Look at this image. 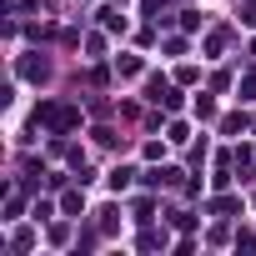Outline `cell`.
I'll list each match as a JSON object with an SVG mask.
<instances>
[{"mask_svg":"<svg viewBox=\"0 0 256 256\" xmlns=\"http://www.w3.org/2000/svg\"><path fill=\"white\" fill-rule=\"evenodd\" d=\"M40 120L60 136V131H70V126H80V110H70V106H50V100H46V106H40Z\"/></svg>","mask_w":256,"mask_h":256,"instance_id":"obj_1","label":"cell"},{"mask_svg":"<svg viewBox=\"0 0 256 256\" xmlns=\"http://www.w3.org/2000/svg\"><path fill=\"white\" fill-rule=\"evenodd\" d=\"M100 20H106V30H126V16L120 10H100Z\"/></svg>","mask_w":256,"mask_h":256,"instance_id":"obj_2","label":"cell"},{"mask_svg":"<svg viewBox=\"0 0 256 256\" xmlns=\"http://www.w3.org/2000/svg\"><path fill=\"white\" fill-rule=\"evenodd\" d=\"M20 70H26V76H30V80H40V76H46V60H26V66H20Z\"/></svg>","mask_w":256,"mask_h":256,"instance_id":"obj_3","label":"cell"},{"mask_svg":"<svg viewBox=\"0 0 256 256\" xmlns=\"http://www.w3.org/2000/svg\"><path fill=\"white\" fill-rule=\"evenodd\" d=\"M241 20H246V26H256V0H251V6L241 10Z\"/></svg>","mask_w":256,"mask_h":256,"instance_id":"obj_4","label":"cell"},{"mask_svg":"<svg viewBox=\"0 0 256 256\" xmlns=\"http://www.w3.org/2000/svg\"><path fill=\"white\" fill-rule=\"evenodd\" d=\"M241 96H256V76H246V80H241Z\"/></svg>","mask_w":256,"mask_h":256,"instance_id":"obj_5","label":"cell"}]
</instances>
